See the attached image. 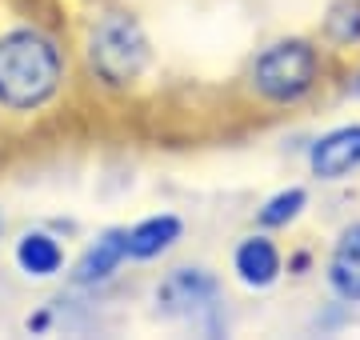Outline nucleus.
Segmentation results:
<instances>
[{
  "label": "nucleus",
  "instance_id": "obj_5",
  "mask_svg": "<svg viewBox=\"0 0 360 340\" xmlns=\"http://www.w3.org/2000/svg\"><path fill=\"white\" fill-rule=\"evenodd\" d=\"M309 164L321 181H340L352 169H360V124L324 132L321 140L312 144Z\"/></svg>",
  "mask_w": 360,
  "mask_h": 340
},
{
  "label": "nucleus",
  "instance_id": "obj_13",
  "mask_svg": "<svg viewBox=\"0 0 360 340\" xmlns=\"http://www.w3.org/2000/svg\"><path fill=\"white\" fill-rule=\"evenodd\" d=\"M0 228H4V216H0Z\"/></svg>",
  "mask_w": 360,
  "mask_h": 340
},
{
  "label": "nucleus",
  "instance_id": "obj_3",
  "mask_svg": "<svg viewBox=\"0 0 360 340\" xmlns=\"http://www.w3.org/2000/svg\"><path fill=\"white\" fill-rule=\"evenodd\" d=\"M321 72V56L309 40H276L272 48L257 56L252 65V84L272 105H296L309 96Z\"/></svg>",
  "mask_w": 360,
  "mask_h": 340
},
{
  "label": "nucleus",
  "instance_id": "obj_2",
  "mask_svg": "<svg viewBox=\"0 0 360 340\" xmlns=\"http://www.w3.org/2000/svg\"><path fill=\"white\" fill-rule=\"evenodd\" d=\"M89 65L112 89L141 80L148 68V37L141 20L129 13H104L89 32Z\"/></svg>",
  "mask_w": 360,
  "mask_h": 340
},
{
  "label": "nucleus",
  "instance_id": "obj_1",
  "mask_svg": "<svg viewBox=\"0 0 360 340\" xmlns=\"http://www.w3.org/2000/svg\"><path fill=\"white\" fill-rule=\"evenodd\" d=\"M65 80L60 48L37 28H16L0 37V108L32 112L49 105Z\"/></svg>",
  "mask_w": 360,
  "mask_h": 340
},
{
  "label": "nucleus",
  "instance_id": "obj_12",
  "mask_svg": "<svg viewBox=\"0 0 360 340\" xmlns=\"http://www.w3.org/2000/svg\"><path fill=\"white\" fill-rule=\"evenodd\" d=\"M304 204H309L304 188H284V192H276V197H272L269 204L260 209V224H264V228H281V224L296 221Z\"/></svg>",
  "mask_w": 360,
  "mask_h": 340
},
{
  "label": "nucleus",
  "instance_id": "obj_7",
  "mask_svg": "<svg viewBox=\"0 0 360 340\" xmlns=\"http://www.w3.org/2000/svg\"><path fill=\"white\" fill-rule=\"evenodd\" d=\"M328 285L340 301L360 304V224L345 228L328 261Z\"/></svg>",
  "mask_w": 360,
  "mask_h": 340
},
{
  "label": "nucleus",
  "instance_id": "obj_4",
  "mask_svg": "<svg viewBox=\"0 0 360 340\" xmlns=\"http://www.w3.org/2000/svg\"><path fill=\"white\" fill-rule=\"evenodd\" d=\"M217 296H220V285L217 276H208L205 268H176L172 276L160 280L156 288V304L160 313L168 316H205L217 308Z\"/></svg>",
  "mask_w": 360,
  "mask_h": 340
},
{
  "label": "nucleus",
  "instance_id": "obj_9",
  "mask_svg": "<svg viewBox=\"0 0 360 340\" xmlns=\"http://www.w3.org/2000/svg\"><path fill=\"white\" fill-rule=\"evenodd\" d=\"M180 233H184V224H180V216H172V212L148 216V221H141L136 228H129V256L132 261H153V256H160V252H168L176 244Z\"/></svg>",
  "mask_w": 360,
  "mask_h": 340
},
{
  "label": "nucleus",
  "instance_id": "obj_6",
  "mask_svg": "<svg viewBox=\"0 0 360 340\" xmlns=\"http://www.w3.org/2000/svg\"><path fill=\"white\" fill-rule=\"evenodd\" d=\"M124 261H129V233H124V228H108V233H101L89 249H84V256L77 261L72 280L84 285V288H89V285H104V280H108V276H112Z\"/></svg>",
  "mask_w": 360,
  "mask_h": 340
},
{
  "label": "nucleus",
  "instance_id": "obj_11",
  "mask_svg": "<svg viewBox=\"0 0 360 340\" xmlns=\"http://www.w3.org/2000/svg\"><path fill=\"white\" fill-rule=\"evenodd\" d=\"M324 37L333 44H360V0H340L324 16Z\"/></svg>",
  "mask_w": 360,
  "mask_h": 340
},
{
  "label": "nucleus",
  "instance_id": "obj_8",
  "mask_svg": "<svg viewBox=\"0 0 360 340\" xmlns=\"http://www.w3.org/2000/svg\"><path fill=\"white\" fill-rule=\"evenodd\" d=\"M232 264H236V276L248 288H269L281 276V252H276V244H272L269 236H248V240H240Z\"/></svg>",
  "mask_w": 360,
  "mask_h": 340
},
{
  "label": "nucleus",
  "instance_id": "obj_10",
  "mask_svg": "<svg viewBox=\"0 0 360 340\" xmlns=\"http://www.w3.org/2000/svg\"><path fill=\"white\" fill-rule=\"evenodd\" d=\"M16 264L28 276H52V273H60V264H65V249L49 233H25L20 244H16Z\"/></svg>",
  "mask_w": 360,
  "mask_h": 340
}]
</instances>
